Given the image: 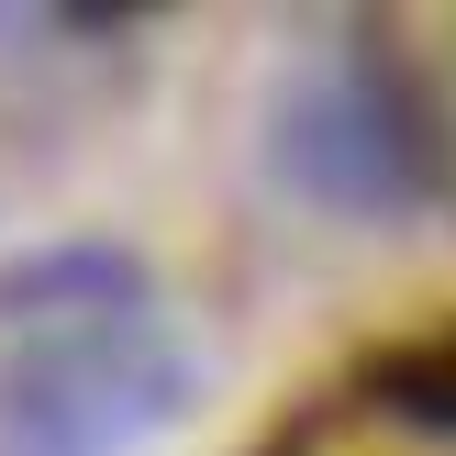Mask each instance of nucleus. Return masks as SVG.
<instances>
[{
  "label": "nucleus",
  "mask_w": 456,
  "mask_h": 456,
  "mask_svg": "<svg viewBox=\"0 0 456 456\" xmlns=\"http://www.w3.org/2000/svg\"><path fill=\"white\" fill-rule=\"evenodd\" d=\"M167 412H178V356H134V346L45 356L0 401V456H111Z\"/></svg>",
  "instance_id": "1"
}]
</instances>
